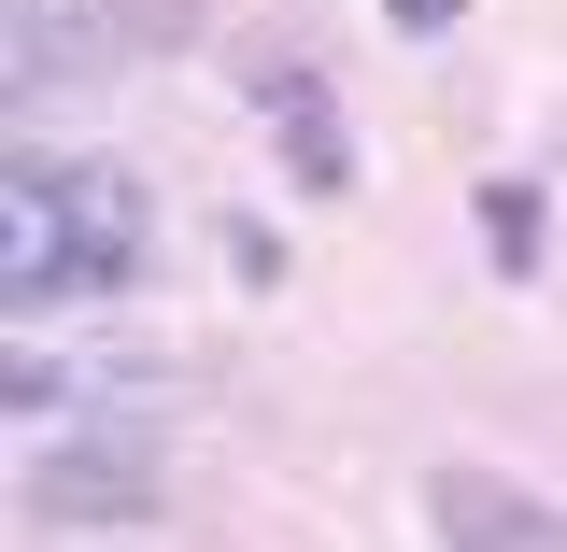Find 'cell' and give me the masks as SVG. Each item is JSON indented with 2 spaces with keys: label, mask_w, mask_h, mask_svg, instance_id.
I'll list each match as a JSON object with an SVG mask.
<instances>
[{
  "label": "cell",
  "mask_w": 567,
  "mask_h": 552,
  "mask_svg": "<svg viewBox=\"0 0 567 552\" xmlns=\"http://www.w3.org/2000/svg\"><path fill=\"white\" fill-rule=\"evenodd\" d=\"M483 241H496V270H539V199L525 185H483Z\"/></svg>",
  "instance_id": "obj_7"
},
{
  "label": "cell",
  "mask_w": 567,
  "mask_h": 552,
  "mask_svg": "<svg viewBox=\"0 0 567 552\" xmlns=\"http://www.w3.org/2000/svg\"><path fill=\"white\" fill-rule=\"evenodd\" d=\"M71 241H85V298H114V283L142 270L156 212H142V185L114 170V156H71Z\"/></svg>",
  "instance_id": "obj_5"
},
{
  "label": "cell",
  "mask_w": 567,
  "mask_h": 552,
  "mask_svg": "<svg viewBox=\"0 0 567 552\" xmlns=\"http://www.w3.org/2000/svg\"><path fill=\"white\" fill-rule=\"evenodd\" d=\"M0 298H14V326H29V312H58V298H85L71 156H14V185H0Z\"/></svg>",
  "instance_id": "obj_1"
},
{
  "label": "cell",
  "mask_w": 567,
  "mask_h": 552,
  "mask_svg": "<svg viewBox=\"0 0 567 552\" xmlns=\"http://www.w3.org/2000/svg\"><path fill=\"white\" fill-rule=\"evenodd\" d=\"M0 58H14V100H29V85H43V100L85 85V71L114 58V43H100V0H0Z\"/></svg>",
  "instance_id": "obj_4"
},
{
  "label": "cell",
  "mask_w": 567,
  "mask_h": 552,
  "mask_svg": "<svg viewBox=\"0 0 567 552\" xmlns=\"http://www.w3.org/2000/svg\"><path fill=\"white\" fill-rule=\"evenodd\" d=\"M383 14H398V29H412V43H440V29H454V14H468V0H383Z\"/></svg>",
  "instance_id": "obj_9"
},
{
  "label": "cell",
  "mask_w": 567,
  "mask_h": 552,
  "mask_svg": "<svg viewBox=\"0 0 567 552\" xmlns=\"http://www.w3.org/2000/svg\"><path fill=\"white\" fill-rule=\"evenodd\" d=\"M425 524L454 552H567V510L539 482H511V468H440L425 482Z\"/></svg>",
  "instance_id": "obj_3"
},
{
  "label": "cell",
  "mask_w": 567,
  "mask_h": 552,
  "mask_svg": "<svg viewBox=\"0 0 567 552\" xmlns=\"http://www.w3.org/2000/svg\"><path fill=\"white\" fill-rule=\"evenodd\" d=\"M114 29H128V43H156V58H171V43L199 29V0H114Z\"/></svg>",
  "instance_id": "obj_8"
},
{
  "label": "cell",
  "mask_w": 567,
  "mask_h": 552,
  "mask_svg": "<svg viewBox=\"0 0 567 552\" xmlns=\"http://www.w3.org/2000/svg\"><path fill=\"white\" fill-rule=\"evenodd\" d=\"M284 156H298V185H341V128H327V100H312V85H298V71H284Z\"/></svg>",
  "instance_id": "obj_6"
},
{
  "label": "cell",
  "mask_w": 567,
  "mask_h": 552,
  "mask_svg": "<svg viewBox=\"0 0 567 552\" xmlns=\"http://www.w3.org/2000/svg\"><path fill=\"white\" fill-rule=\"evenodd\" d=\"M29 510H43V524H142V510H156V439H142V425L43 439V454H29Z\"/></svg>",
  "instance_id": "obj_2"
}]
</instances>
